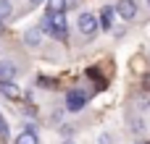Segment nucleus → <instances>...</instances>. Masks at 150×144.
Wrapping results in <instances>:
<instances>
[{"mask_svg": "<svg viewBox=\"0 0 150 144\" xmlns=\"http://www.w3.org/2000/svg\"><path fill=\"white\" fill-rule=\"evenodd\" d=\"M37 84H40V87H45V89H55V84H58V81H55V79H47V76H40V79H37Z\"/></svg>", "mask_w": 150, "mask_h": 144, "instance_id": "ddd939ff", "label": "nucleus"}, {"mask_svg": "<svg viewBox=\"0 0 150 144\" xmlns=\"http://www.w3.org/2000/svg\"><path fill=\"white\" fill-rule=\"evenodd\" d=\"M69 0H47V13H66Z\"/></svg>", "mask_w": 150, "mask_h": 144, "instance_id": "9d476101", "label": "nucleus"}, {"mask_svg": "<svg viewBox=\"0 0 150 144\" xmlns=\"http://www.w3.org/2000/svg\"><path fill=\"white\" fill-rule=\"evenodd\" d=\"M37 26L42 29V34H53V18H50V13H45V16H42V21H40Z\"/></svg>", "mask_w": 150, "mask_h": 144, "instance_id": "f8f14e48", "label": "nucleus"}, {"mask_svg": "<svg viewBox=\"0 0 150 144\" xmlns=\"http://www.w3.org/2000/svg\"><path fill=\"white\" fill-rule=\"evenodd\" d=\"M13 144H40V136H37L34 131H21Z\"/></svg>", "mask_w": 150, "mask_h": 144, "instance_id": "1a4fd4ad", "label": "nucleus"}, {"mask_svg": "<svg viewBox=\"0 0 150 144\" xmlns=\"http://www.w3.org/2000/svg\"><path fill=\"white\" fill-rule=\"evenodd\" d=\"M3 31H5V21H0V34H3Z\"/></svg>", "mask_w": 150, "mask_h": 144, "instance_id": "dca6fc26", "label": "nucleus"}, {"mask_svg": "<svg viewBox=\"0 0 150 144\" xmlns=\"http://www.w3.org/2000/svg\"><path fill=\"white\" fill-rule=\"evenodd\" d=\"M40 3H42V0H29V5H40Z\"/></svg>", "mask_w": 150, "mask_h": 144, "instance_id": "f3484780", "label": "nucleus"}, {"mask_svg": "<svg viewBox=\"0 0 150 144\" xmlns=\"http://www.w3.org/2000/svg\"><path fill=\"white\" fill-rule=\"evenodd\" d=\"M0 136H3V139L8 136V123H5V118H3V115H0Z\"/></svg>", "mask_w": 150, "mask_h": 144, "instance_id": "4468645a", "label": "nucleus"}, {"mask_svg": "<svg viewBox=\"0 0 150 144\" xmlns=\"http://www.w3.org/2000/svg\"><path fill=\"white\" fill-rule=\"evenodd\" d=\"M24 45H26V47H40V45H42V29H40V26L26 29V31H24Z\"/></svg>", "mask_w": 150, "mask_h": 144, "instance_id": "0eeeda50", "label": "nucleus"}, {"mask_svg": "<svg viewBox=\"0 0 150 144\" xmlns=\"http://www.w3.org/2000/svg\"><path fill=\"white\" fill-rule=\"evenodd\" d=\"M0 94H5L8 100H16L21 94V89L16 87V81H0Z\"/></svg>", "mask_w": 150, "mask_h": 144, "instance_id": "6e6552de", "label": "nucleus"}, {"mask_svg": "<svg viewBox=\"0 0 150 144\" xmlns=\"http://www.w3.org/2000/svg\"><path fill=\"white\" fill-rule=\"evenodd\" d=\"M84 102H87V92H84V89H71V92H66V110L79 113V110L84 108Z\"/></svg>", "mask_w": 150, "mask_h": 144, "instance_id": "7ed1b4c3", "label": "nucleus"}, {"mask_svg": "<svg viewBox=\"0 0 150 144\" xmlns=\"http://www.w3.org/2000/svg\"><path fill=\"white\" fill-rule=\"evenodd\" d=\"M111 142H113V139H111L108 134H103V136H100V144H111Z\"/></svg>", "mask_w": 150, "mask_h": 144, "instance_id": "2eb2a0df", "label": "nucleus"}, {"mask_svg": "<svg viewBox=\"0 0 150 144\" xmlns=\"http://www.w3.org/2000/svg\"><path fill=\"white\" fill-rule=\"evenodd\" d=\"M53 18V37L66 42L69 39V21H66V13H50Z\"/></svg>", "mask_w": 150, "mask_h": 144, "instance_id": "f03ea898", "label": "nucleus"}, {"mask_svg": "<svg viewBox=\"0 0 150 144\" xmlns=\"http://www.w3.org/2000/svg\"><path fill=\"white\" fill-rule=\"evenodd\" d=\"M66 144H71V142H66Z\"/></svg>", "mask_w": 150, "mask_h": 144, "instance_id": "6ab92c4d", "label": "nucleus"}, {"mask_svg": "<svg viewBox=\"0 0 150 144\" xmlns=\"http://www.w3.org/2000/svg\"><path fill=\"white\" fill-rule=\"evenodd\" d=\"M98 26H100V21L92 16V13H79V18H76V29H79V34L84 37V39H92L95 34H98Z\"/></svg>", "mask_w": 150, "mask_h": 144, "instance_id": "f257e3e1", "label": "nucleus"}, {"mask_svg": "<svg viewBox=\"0 0 150 144\" xmlns=\"http://www.w3.org/2000/svg\"><path fill=\"white\" fill-rule=\"evenodd\" d=\"M113 16H116V8L113 5H103L100 8V29L111 31L113 29Z\"/></svg>", "mask_w": 150, "mask_h": 144, "instance_id": "423d86ee", "label": "nucleus"}, {"mask_svg": "<svg viewBox=\"0 0 150 144\" xmlns=\"http://www.w3.org/2000/svg\"><path fill=\"white\" fill-rule=\"evenodd\" d=\"M137 144H150V142H137Z\"/></svg>", "mask_w": 150, "mask_h": 144, "instance_id": "a211bd4d", "label": "nucleus"}, {"mask_svg": "<svg viewBox=\"0 0 150 144\" xmlns=\"http://www.w3.org/2000/svg\"><path fill=\"white\" fill-rule=\"evenodd\" d=\"M116 16L119 18H124V21H132L134 16H137V10H140V5H137V0H116Z\"/></svg>", "mask_w": 150, "mask_h": 144, "instance_id": "20e7f679", "label": "nucleus"}, {"mask_svg": "<svg viewBox=\"0 0 150 144\" xmlns=\"http://www.w3.org/2000/svg\"><path fill=\"white\" fill-rule=\"evenodd\" d=\"M148 5H150V0H148Z\"/></svg>", "mask_w": 150, "mask_h": 144, "instance_id": "aec40b11", "label": "nucleus"}, {"mask_svg": "<svg viewBox=\"0 0 150 144\" xmlns=\"http://www.w3.org/2000/svg\"><path fill=\"white\" fill-rule=\"evenodd\" d=\"M16 73H18V63L11 58H3L0 60V81H13Z\"/></svg>", "mask_w": 150, "mask_h": 144, "instance_id": "39448f33", "label": "nucleus"}, {"mask_svg": "<svg viewBox=\"0 0 150 144\" xmlns=\"http://www.w3.org/2000/svg\"><path fill=\"white\" fill-rule=\"evenodd\" d=\"M13 16V5H11V0H0V21H8Z\"/></svg>", "mask_w": 150, "mask_h": 144, "instance_id": "9b49d317", "label": "nucleus"}]
</instances>
